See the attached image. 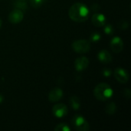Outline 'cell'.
<instances>
[{
  "instance_id": "obj_1",
  "label": "cell",
  "mask_w": 131,
  "mask_h": 131,
  "mask_svg": "<svg viewBox=\"0 0 131 131\" xmlns=\"http://www.w3.org/2000/svg\"><path fill=\"white\" fill-rule=\"evenodd\" d=\"M90 11L86 5L81 2H76L71 5L68 11L70 18L74 21H85L89 18Z\"/></svg>"
},
{
  "instance_id": "obj_2",
  "label": "cell",
  "mask_w": 131,
  "mask_h": 131,
  "mask_svg": "<svg viewBox=\"0 0 131 131\" xmlns=\"http://www.w3.org/2000/svg\"><path fill=\"white\" fill-rule=\"evenodd\" d=\"M114 91L111 87L105 83L97 84L94 90V97L101 101H106L113 97Z\"/></svg>"
},
{
  "instance_id": "obj_3",
  "label": "cell",
  "mask_w": 131,
  "mask_h": 131,
  "mask_svg": "<svg viewBox=\"0 0 131 131\" xmlns=\"http://www.w3.org/2000/svg\"><path fill=\"white\" fill-rule=\"evenodd\" d=\"M71 47L76 53L85 54L91 49V42L86 39H78L72 43Z\"/></svg>"
},
{
  "instance_id": "obj_4",
  "label": "cell",
  "mask_w": 131,
  "mask_h": 131,
  "mask_svg": "<svg viewBox=\"0 0 131 131\" xmlns=\"http://www.w3.org/2000/svg\"><path fill=\"white\" fill-rule=\"evenodd\" d=\"M72 125L74 129L78 131H88L90 130V125L86 119L81 115H75L72 121Z\"/></svg>"
},
{
  "instance_id": "obj_5",
  "label": "cell",
  "mask_w": 131,
  "mask_h": 131,
  "mask_svg": "<svg viewBox=\"0 0 131 131\" xmlns=\"http://www.w3.org/2000/svg\"><path fill=\"white\" fill-rule=\"evenodd\" d=\"M68 113V107L64 104H57L52 108V114L55 117L62 118L64 117Z\"/></svg>"
},
{
  "instance_id": "obj_6",
  "label": "cell",
  "mask_w": 131,
  "mask_h": 131,
  "mask_svg": "<svg viewBox=\"0 0 131 131\" xmlns=\"http://www.w3.org/2000/svg\"><path fill=\"white\" fill-rule=\"evenodd\" d=\"M114 77L117 79V81H119L121 84H126L129 80V74L128 72L122 68H117L114 70Z\"/></svg>"
},
{
  "instance_id": "obj_7",
  "label": "cell",
  "mask_w": 131,
  "mask_h": 131,
  "mask_svg": "<svg viewBox=\"0 0 131 131\" xmlns=\"http://www.w3.org/2000/svg\"><path fill=\"white\" fill-rule=\"evenodd\" d=\"M24 18V12L23 11L15 8L12 10L8 15V20L12 24H18L20 23Z\"/></svg>"
},
{
  "instance_id": "obj_8",
  "label": "cell",
  "mask_w": 131,
  "mask_h": 131,
  "mask_svg": "<svg viewBox=\"0 0 131 131\" xmlns=\"http://www.w3.org/2000/svg\"><path fill=\"white\" fill-rule=\"evenodd\" d=\"M110 47L114 53H120L124 48V41L121 38L115 36L111 39L110 42Z\"/></svg>"
},
{
  "instance_id": "obj_9",
  "label": "cell",
  "mask_w": 131,
  "mask_h": 131,
  "mask_svg": "<svg viewBox=\"0 0 131 131\" xmlns=\"http://www.w3.org/2000/svg\"><path fill=\"white\" fill-rule=\"evenodd\" d=\"M89 66V59L85 57H79L74 61V68L77 71H84Z\"/></svg>"
},
{
  "instance_id": "obj_10",
  "label": "cell",
  "mask_w": 131,
  "mask_h": 131,
  "mask_svg": "<svg viewBox=\"0 0 131 131\" xmlns=\"http://www.w3.org/2000/svg\"><path fill=\"white\" fill-rule=\"evenodd\" d=\"M64 95L63 91L59 88H53L48 94V100L50 102H57L60 101Z\"/></svg>"
},
{
  "instance_id": "obj_11",
  "label": "cell",
  "mask_w": 131,
  "mask_h": 131,
  "mask_svg": "<svg viewBox=\"0 0 131 131\" xmlns=\"http://www.w3.org/2000/svg\"><path fill=\"white\" fill-rule=\"evenodd\" d=\"M107 18L102 13H95L91 18V21L96 27H103L106 24Z\"/></svg>"
},
{
  "instance_id": "obj_12",
  "label": "cell",
  "mask_w": 131,
  "mask_h": 131,
  "mask_svg": "<svg viewBox=\"0 0 131 131\" xmlns=\"http://www.w3.org/2000/svg\"><path fill=\"white\" fill-rule=\"evenodd\" d=\"M97 59L103 64H108L112 61V56L107 50H101L97 54Z\"/></svg>"
},
{
  "instance_id": "obj_13",
  "label": "cell",
  "mask_w": 131,
  "mask_h": 131,
  "mask_svg": "<svg viewBox=\"0 0 131 131\" xmlns=\"http://www.w3.org/2000/svg\"><path fill=\"white\" fill-rule=\"evenodd\" d=\"M69 103H70L71 108L74 111H78L81 107V101H80L79 97L75 95H73L71 97Z\"/></svg>"
},
{
  "instance_id": "obj_14",
  "label": "cell",
  "mask_w": 131,
  "mask_h": 131,
  "mask_svg": "<svg viewBox=\"0 0 131 131\" xmlns=\"http://www.w3.org/2000/svg\"><path fill=\"white\" fill-rule=\"evenodd\" d=\"M116 111H117V106L114 102H110L107 104L105 111L107 114H109V115L114 114L116 113Z\"/></svg>"
},
{
  "instance_id": "obj_15",
  "label": "cell",
  "mask_w": 131,
  "mask_h": 131,
  "mask_svg": "<svg viewBox=\"0 0 131 131\" xmlns=\"http://www.w3.org/2000/svg\"><path fill=\"white\" fill-rule=\"evenodd\" d=\"M14 5L16 8L20 9L21 11H25L28 8V5L25 3V1H21V0H18L17 2H15L14 3Z\"/></svg>"
},
{
  "instance_id": "obj_16",
  "label": "cell",
  "mask_w": 131,
  "mask_h": 131,
  "mask_svg": "<svg viewBox=\"0 0 131 131\" xmlns=\"http://www.w3.org/2000/svg\"><path fill=\"white\" fill-rule=\"evenodd\" d=\"M55 131H70L71 127L67 124L64 123H61L59 124H57L56 127H54Z\"/></svg>"
},
{
  "instance_id": "obj_17",
  "label": "cell",
  "mask_w": 131,
  "mask_h": 131,
  "mask_svg": "<svg viewBox=\"0 0 131 131\" xmlns=\"http://www.w3.org/2000/svg\"><path fill=\"white\" fill-rule=\"evenodd\" d=\"M101 38V35L99 32L95 31V32H92L90 35V42H97L98 41H100Z\"/></svg>"
},
{
  "instance_id": "obj_18",
  "label": "cell",
  "mask_w": 131,
  "mask_h": 131,
  "mask_svg": "<svg viewBox=\"0 0 131 131\" xmlns=\"http://www.w3.org/2000/svg\"><path fill=\"white\" fill-rule=\"evenodd\" d=\"M104 31L106 35H112L114 32V28L111 24H105L104 25Z\"/></svg>"
},
{
  "instance_id": "obj_19",
  "label": "cell",
  "mask_w": 131,
  "mask_h": 131,
  "mask_svg": "<svg viewBox=\"0 0 131 131\" xmlns=\"http://www.w3.org/2000/svg\"><path fill=\"white\" fill-rule=\"evenodd\" d=\"M45 2V0H30L31 5L35 8H39Z\"/></svg>"
},
{
  "instance_id": "obj_20",
  "label": "cell",
  "mask_w": 131,
  "mask_h": 131,
  "mask_svg": "<svg viewBox=\"0 0 131 131\" xmlns=\"http://www.w3.org/2000/svg\"><path fill=\"white\" fill-rule=\"evenodd\" d=\"M102 74L105 78H109L112 74V71L110 68H104L102 71Z\"/></svg>"
},
{
  "instance_id": "obj_21",
  "label": "cell",
  "mask_w": 131,
  "mask_h": 131,
  "mask_svg": "<svg viewBox=\"0 0 131 131\" xmlns=\"http://www.w3.org/2000/svg\"><path fill=\"white\" fill-rule=\"evenodd\" d=\"M121 28L122 29H126L128 27V23L127 22V21H122L120 24Z\"/></svg>"
},
{
  "instance_id": "obj_22",
  "label": "cell",
  "mask_w": 131,
  "mask_h": 131,
  "mask_svg": "<svg viewBox=\"0 0 131 131\" xmlns=\"http://www.w3.org/2000/svg\"><path fill=\"white\" fill-rule=\"evenodd\" d=\"M3 100H4V97L2 94H0V104L3 102Z\"/></svg>"
},
{
  "instance_id": "obj_23",
  "label": "cell",
  "mask_w": 131,
  "mask_h": 131,
  "mask_svg": "<svg viewBox=\"0 0 131 131\" xmlns=\"http://www.w3.org/2000/svg\"><path fill=\"white\" fill-rule=\"evenodd\" d=\"M2 20L0 19V28H1V26H2Z\"/></svg>"
},
{
  "instance_id": "obj_24",
  "label": "cell",
  "mask_w": 131,
  "mask_h": 131,
  "mask_svg": "<svg viewBox=\"0 0 131 131\" xmlns=\"http://www.w3.org/2000/svg\"><path fill=\"white\" fill-rule=\"evenodd\" d=\"M21 1H25V0H21Z\"/></svg>"
}]
</instances>
